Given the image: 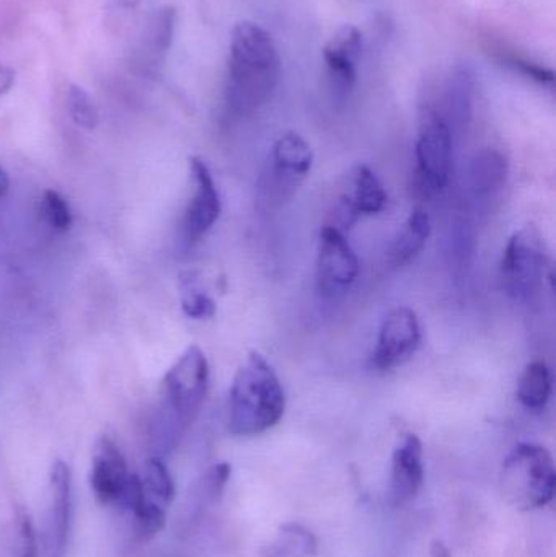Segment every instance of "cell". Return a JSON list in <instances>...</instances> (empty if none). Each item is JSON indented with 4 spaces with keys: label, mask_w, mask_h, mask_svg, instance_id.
Returning <instances> with one entry per match:
<instances>
[{
    "label": "cell",
    "mask_w": 556,
    "mask_h": 557,
    "mask_svg": "<svg viewBox=\"0 0 556 557\" xmlns=\"http://www.w3.org/2000/svg\"><path fill=\"white\" fill-rule=\"evenodd\" d=\"M67 108L72 121L84 129H95L98 124V111L90 95L84 88L72 85L67 94Z\"/></svg>",
    "instance_id": "cell-22"
},
{
    "label": "cell",
    "mask_w": 556,
    "mask_h": 557,
    "mask_svg": "<svg viewBox=\"0 0 556 557\" xmlns=\"http://www.w3.org/2000/svg\"><path fill=\"white\" fill-rule=\"evenodd\" d=\"M286 409V395L276 372L257 350L238 367L228 398V431L254 437L277 424Z\"/></svg>",
    "instance_id": "cell-2"
},
{
    "label": "cell",
    "mask_w": 556,
    "mask_h": 557,
    "mask_svg": "<svg viewBox=\"0 0 556 557\" xmlns=\"http://www.w3.org/2000/svg\"><path fill=\"white\" fill-rule=\"evenodd\" d=\"M359 260L345 232L325 224L320 231L317 253L316 285L323 298H338L355 284L359 276Z\"/></svg>",
    "instance_id": "cell-7"
},
{
    "label": "cell",
    "mask_w": 556,
    "mask_h": 557,
    "mask_svg": "<svg viewBox=\"0 0 556 557\" xmlns=\"http://www.w3.org/2000/svg\"><path fill=\"white\" fill-rule=\"evenodd\" d=\"M361 52L362 35L353 25L342 26L323 48V62L338 97H346L355 88Z\"/></svg>",
    "instance_id": "cell-12"
},
{
    "label": "cell",
    "mask_w": 556,
    "mask_h": 557,
    "mask_svg": "<svg viewBox=\"0 0 556 557\" xmlns=\"http://www.w3.org/2000/svg\"><path fill=\"white\" fill-rule=\"evenodd\" d=\"M420 344L421 326L417 313L408 307L394 308L382 321L372 363L382 372L397 369L417 354Z\"/></svg>",
    "instance_id": "cell-9"
},
{
    "label": "cell",
    "mask_w": 556,
    "mask_h": 557,
    "mask_svg": "<svg viewBox=\"0 0 556 557\" xmlns=\"http://www.w3.org/2000/svg\"><path fill=\"white\" fill-rule=\"evenodd\" d=\"M454 131L447 121L427 108L417 140V172L423 189L443 191L453 170Z\"/></svg>",
    "instance_id": "cell-6"
},
{
    "label": "cell",
    "mask_w": 556,
    "mask_h": 557,
    "mask_svg": "<svg viewBox=\"0 0 556 557\" xmlns=\"http://www.w3.org/2000/svg\"><path fill=\"white\" fill-rule=\"evenodd\" d=\"M193 195L183 218V237L188 245L198 244L221 218L222 205L211 170L199 157L189 159Z\"/></svg>",
    "instance_id": "cell-10"
},
{
    "label": "cell",
    "mask_w": 556,
    "mask_h": 557,
    "mask_svg": "<svg viewBox=\"0 0 556 557\" xmlns=\"http://www.w3.org/2000/svg\"><path fill=\"white\" fill-rule=\"evenodd\" d=\"M316 549V540L307 530L297 525L284 527L268 557H307Z\"/></svg>",
    "instance_id": "cell-20"
},
{
    "label": "cell",
    "mask_w": 556,
    "mask_h": 557,
    "mask_svg": "<svg viewBox=\"0 0 556 557\" xmlns=\"http://www.w3.org/2000/svg\"><path fill=\"white\" fill-rule=\"evenodd\" d=\"M313 165V152L306 139L286 133L274 143L264 193L271 201L291 198Z\"/></svg>",
    "instance_id": "cell-8"
},
{
    "label": "cell",
    "mask_w": 556,
    "mask_h": 557,
    "mask_svg": "<svg viewBox=\"0 0 556 557\" xmlns=\"http://www.w3.org/2000/svg\"><path fill=\"white\" fill-rule=\"evenodd\" d=\"M423 445L415 434H408L392 458V497L397 506L410 503L423 486Z\"/></svg>",
    "instance_id": "cell-16"
},
{
    "label": "cell",
    "mask_w": 556,
    "mask_h": 557,
    "mask_svg": "<svg viewBox=\"0 0 556 557\" xmlns=\"http://www.w3.org/2000/svg\"><path fill=\"white\" fill-rule=\"evenodd\" d=\"M431 557H453L444 543L434 542L431 546Z\"/></svg>",
    "instance_id": "cell-28"
},
{
    "label": "cell",
    "mask_w": 556,
    "mask_h": 557,
    "mask_svg": "<svg viewBox=\"0 0 556 557\" xmlns=\"http://www.w3.org/2000/svg\"><path fill=\"white\" fill-rule=\"evenodd\" d=\"M209 363L198 346H189L163 379V405L157 421L159 447L169 450L195 421L208 395Z\"/></svg>",
    "instance_id": "cell-3"
},
{
    "label": "cell",
    "mask_w": 556,
    "mask_h": 557,
    "mask_svg": "<svg viewBox=\"0 0 556 557\" xmlns=\"http://www.w3.org/2000/svg\"><path fill=\"white\" fill-rule=\"evenodd\" d=\"M506 65L515 69L519 74L526 75L531 81L538 82L541 85H548L552 87L555 82V74L552 69L545 65L535 64V62L528 61V59L518 58V55H509L505 59Z\"/></svg>",
    "instance_id": "cell-25"
},
{
    "label": "cell",
    "mask_w": 556,
    "mask_h": 557,
    "mask_svg": "<svg viewBox=\"0 0 556 557\" xmlns=\"http://www.w3.org/2000/svg\"><path fill=\"white\" fill-rule=\"evenodd\" d=\"M473 178H475L477 189H493V186L499 185L506 175V163L503 157L496 152H485L477 159L473 165Z\"/></svg>",
    "instance_id": "cell-23"
},
{
    "label": "cell",
    "mask_w": 556,
    "mask_h": 557,
    "mask_svg": "<svg viewBox=\"0 0 556 557\" xmlns=\"http://www.w3.org/2000/svg\"><path fill=\"white\" fill-rule=\"evenodd\" d=\"M182 308L186 317L205 320L215 314V301L199 287L195 277L186 274L182 278Z\"/></svg>",
    "instance_id": "cell-21"
},
{
    "label": "cell",
    "mask_w": 556,
    "mask_h": 557,
    "mask_svg": "<svg viewBox=\"0 0 556 557\" xmlns=\"http://www.w3.org/2000/svg\"><path fill=\"white\" fill-rule=\"evenodd\" d=\"M431 235V219L423 209H413L408 215L404 228L387 251L391 267L401 268L418 257Z\"/></svg>",
    "instance_id": "cell-17"
},
{
    "label": "cell",
    "mask_w": 556,
    "mask_h": 557,
    "mask_svg": "<svg viewBox=\"0 0 556 557\" xmlns=\"http://www.w3.org/2000/svg\"><path fill=\"white\" fill-rule=\"evenodd\" d=\"M16 74L9 65L0 64V97L9 94L10 88L15 84Z\"/></svg>",
    "instance_id": "cell-27"
},
{
    "label": "cell",
    "mask_w": 556,
    "mask_h": 557,
    "mask_svg": "<svg viewBox=\"0 0 556 557\" xmlns=\"http://www.w3.org/2000/svg\"><path fill=\"white\" fill-rule=\"evenodd\" d=\"M281 77V58L267 29L257 23L235 26L228 48L225 104L234 116H247L273 98Z\"/></svg>",
    "instance_id": "cell-1"
},
{
    "label": "cell",
    "mask_w": 556,
    "mask_h": 557,
    "mask_svg": "<svg viewBox=\"0 0 556 557\" xmlns=\"http://www.w3.org/2000/svg\"><path fill=\"white\" fill-rule=\"evenodd\" d=\"M116 2L120 3V5L127 7V9H133L140 0H116Z\"/></svg>",
    "instance_id": "cell-30"
},
{
    "label": "cell",
    "mask_w": 556,
    "mask_h": 557,
    "mask_svg": "<svg viewBox=\"0 0 556 557\" xmlns=\"http://www.w3.org/2000/svg\"><path fill=\"white\" fill-rule=\"evenodd\" d=\"M547 248L538 228L528 225L516 232L503 251L502 284L515 300L526 301L542 288L547 273Z\"/></svg>",
    "instance_id": "cell-5"
},
{
    "label": "cell",
    "mask_w": 556,
    "mask_h": 557,
    "mask_svg": "<svg viewBox=\"0 0 556 557\" xmlns=\"http://www.w3.org/2000/svg\"><path fill=\"white\" fill-rule=\"evenodd\" d=\"M516 396L529 411H541L547 406L552 396V375L544 360L528 363L519 379Z\"/></svg>",
    "instance_id": "cell-18"
},
{
    "label": "cell",
    "mask_w": 556,
    "mask_h": 557,
    "mask_svg": "<svg viewBox=\"0 0 556 557\" xmlns=\"http://www.w3.org/2000/svg\"><path fill=\"white\" fill-rule=\"evenodd\" d=\"M16 532H18L20 557H38L35 527L23 510L16 513Z\"/></svg>",
    "instance_id": "cell-26"
},
{
    "label": "cell",
    "mask_w": 556,
    "mask_h": 557,
    "mask_svg": "<svg viewBox=\"0 0 556 557\" xmlns=\"http://www.w3.org/2000/svg\"><path fill=\"white\" fill-rule=\"evenodd\" d=\"M139 478L143 484V499L169 509L175 496V486L163 461L160 458H150L144 468L143 476Z\"/></svg>",
    "instance_id": "cell-19"
},
{
    "label": "cell",
    "mask_w": 556,
    "mask_h": 557,
    "mask_svg": "<svg viewBox=\"0 0 556 557\" xmlns=\"http://www.w3.org/2000/svg\"><path fill=\"white\" fill-rule=\"evenodd\" d=\"M41 215L46 224L55 232H67L72 225L71 209L59 193L48 189L41 199Z\"/></svg>",
    "instance_id": "cell-24"
},
{
    "label": "cell",
    "mask_w": 556,
    "mask_h": 557,
    "mask_svg": "<svg viewBox=\"0 0 556 557\" xmlns=\"http://www.w3.org/2000/svg\"><path fill=\"white\" fill-rule=\"evenodd\" d=\"M503 491L519 509H541L555 496V465L547 448L519 444L503 467Z\"/></svg>",
    "instance_id": "cell-4"
},
{
    "label": "cell",
    "mask_w": 556,
    "mask_h": 557,
    "mask_svg": "<svg viewBox=\"0 0 556 557\" xmlns=\"http://www.w3.org/2000/svg\"><path fill=\"white\" fill-rule=\"evenodd\" d=\"M48 523H46L45 553L42 557H64L72 510L71 470L64 461L58 460L51 468L49 480Z\"/></svg>",
    "instance_id": "cell-11"
},
{
    "label": "cell",
    "mask_w": 556,
    "mask_h": 557,
    "mask_svg": "<svg viewBox=\"0 0 556 557\" xmlns=\"http://www.w3.org/2000/svg\"><path fill=\"white\" fill-rule=\"evenodd\" d=\"M133 474L127 471L126 460L111 438L97 442L91 458L90 483L101 504L118 506Z\"/></svg>",
    "instance_id": "cell-13"
},
{
    "label": "cell",
    "mask_w": 556,
    "mask_h": 557,
    "mask_svg": "<svg viewBox=\"0 0 556 557\" xmlns=\"http://www.w3.org/2000/svg\"><path fill=\"white\" fill-rule=\"evenodd\" d=\"M387 205V193L381 180L368 165H358L351 173V191L339 199L336 218L333 222L336 228L343 231L355 224L361 215H374L384 211Z\"/></svg>",
    "instance_id": "cell-14"
},
{
    "label": "cell",
    "mask_w": 556,
    "mask_h": 557,
    "mask_svg": "<svg viewBox=\"0 0 556 557\" xmlns=\"http://www.w3.org/2000/svg\"><path fill=\"white\" fill-rule=\"evenodd\" d=\"M10 189V178L9 173L0 166V199L5 198L7 193Z\"/></svg>",
    "instance_id": "cell-29"
},
{
    "label": "cell",
    "mask_w": 556,
    "mask_h": 557,
    "mask_svg": "<svg viewBox=\"0 0 556 557\" xmlns=\"http://www.w3.org/2000/svg\"><path fill=\"white\" fill-rule=\"evenodd\" d=\"M475 84V72L469 64L454 65L447 75L446 84H444L440 107L427 104V108H431L440 116H443L450 129H460L472 117Z\"/></svg>",
    "instance_id": "cell-15"
}]
</instances>
